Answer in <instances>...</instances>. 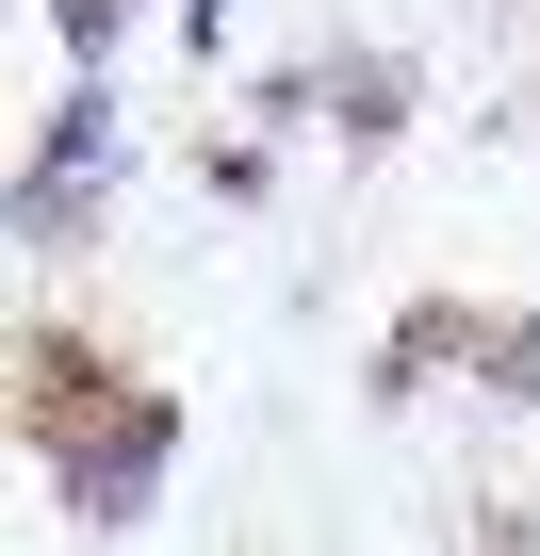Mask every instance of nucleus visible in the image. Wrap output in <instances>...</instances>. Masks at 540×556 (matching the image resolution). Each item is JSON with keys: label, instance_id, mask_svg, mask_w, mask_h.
Instances as JSON below:
<instances>
[{"label": "nucleus", "instance_id": "0eeeda50", "mask_svg": "<svg viewBox=\"0 0 540 556\" xmlns=\"http://www.w3.org/2000/svg\"><path fill=\"white\" fill-rule=\"evenodd\" d=\"M459 556H540V491H507V507H475V523H459Z\"/></svg>", "mask_w": 540, "mask_h": 556}, {"label": "nucleus", "instance_id": "423d86ee", "mask_svg": "<svg viewBox=\"0 0 540 556\" xmlns=\"http://www.w3.org/2000/svg\"><path fill=\"white\" fill-rule=\"evenodd\" d=\"M131 34H148V0H50V50L66 66H115Z\"/></svg>", "mask_w": 540, "mask_h": 556}, {"label": "nucleus", "instance_id": "f257e3e1", "mask_svg": "<svg viewBox=\"0 0 540 556\" xmlns=\"http://www.w3.org/2000/svg\"><path fill=\"white\" fill-rule=\"evenodd\" d=\"M17 426H34V458H50V507L83 523V540H131L164 491H180V393L164 377H131V361H99V344H66L50 312L17 328Z\"/></svg>", "mask_w": 540, "mask_h": 556}, {"label": "nucleus", "instance_id": "f03ea898", "mask_svg": "<svg viewBox=\"0 0 540 556\" xmlns=\"http://www.w3.org/2000/svg\"><path fill=\"white\" fill-rule=\"evenodd\" d=\"M115 180H131V99H115V66H83L50 115H34V148H17V262L50 278V262H83L99 245V213H115Z\"/></svg>", "mask_w": 540, "mask_h": 556}, {"label": "nucleus", "instance_id": "39448f33", "mask_svg": "<svg viewBox=\"0 0 540 556\" xmlns=\"http://www.w3.org/2000/svg\"><path fill=\"white\" fill-rule=\"evenodd\" d=\"M197 197H213V213H262V197H279V131H262V115L213 131V148H197Z\"/></svg>", "mask_w": 540, "mask_h": 556}, {"label": "nucleus", "instance_id": "1a4fd4ad", "mask_svg": "<svg viewBox=\"0 0 540 556\" xmlns=\"http://www.w3.org/2000/svg\"><path fill=\"white\" fill-rule=\"evenodd\" d=\"M475 17H524V34H540V0H475Z\"/></svg>", "mask_w": 540, "mask_h": 556}, {"label": "nucleus", "instance_id": "20e7f679", "mask_svg": "<svg viewBox=\"0 0 540 556\" xmlns=\"http://www.w3.org/2000/svg\"><path fill=\"white\" fill-rule=\"evenodd\" d=\"M459 393H475V409H507V426H540V312H475Z\"/></svg>", "mask_w": 540, "mask_h": 556}, {"label": "nucleus", "instance_id": "7ed1b4c3", "mask_svg": "<svg viewBox=\"0 0 540 556\" xmlns=\"http://www.w3.org/2000/svg\"><path fill=\"white\" fill-rule=\"evenodd\" d=\"M410 99H426V50H393V34H328L312 50V131L344 164H393L410 148Z\"/></svg>", "mask_w": 540, "mask_h": 556}, {"label": "nucleus", "instance_id": "6e6552de", "mask_svg": "<svg viewBox=\"0 0 540 556\" xmlns=\"http://www.w3.org/2000/svg\"><path fill=\"white\" fill-rule=\"evenodd\" d=\"M164 17H180V50H197V66H229V34H246V0H164Z\"/></svg>", "mask_w": 540, "mask_h": 556}]
</instances>
